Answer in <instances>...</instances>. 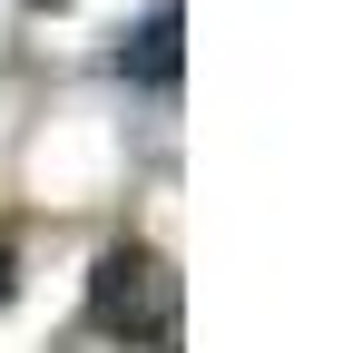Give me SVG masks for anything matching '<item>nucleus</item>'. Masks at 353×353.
<instances>
[{"label": "nucleus", "mask_w": 353, "mask_h": 353, "mask_svg": "<svg viewBox=\"0 0 353 353\" xmlns=\"http://www.w3.org/2000/svg\"><path fill=\"white\" fill-rule=\"evenodd\" d=\"M88 324L118 334V343H167L176 334V275H167V255L108 245L99 275H88Z\"/></svg>", "instance_id": "f257e3e1"}, {"label": "nucleus", "mask_w": 353, "mask_h": 353, "mask_svg": "<svg viewBox=\"0 0 353 353\" xmlns=\"http://www.w3.org/2000/svg\"><path fill=\"white\" fill-rule=\"evenodd\" d=\"M176 69H187V10H176V0H157V10L138 20V39L118 50V79H138V88H176Z\"/></svg>", "instance_id": "f03ea898"}, {"label": "nucleus", "mask_w": 353, "mask_h": 353, "mask_svg": "<svg viewBox=\"0 0 353 353\" xmlns=\"http://www.w3.org/2000/svg\"><path fill=\"white\" fill-rule=\"evenodd\" d=\"M0 304H10V245H0Z\"/></svg>", "instance_id": "7ed1b4c3"}]
</instances>
